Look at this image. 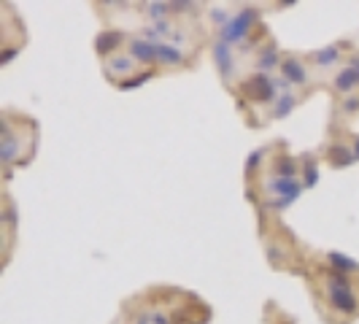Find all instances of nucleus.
I'll list each match as a JSON object with an SVG mask.
<instances>
[{
    "label": "nucleus",
    "mask_w": 359,
    "mask_h": 324,
    "mask_svg": "<svg viewBox=\"0 0 359 324\" xmlns=\"http://www.w3.org/2000/svg\"><path fill=\"white\" fill-rule=\"evenodd\" d=\"M97 57H100L106 79L119 90H133V87L144 84L146 79L157 76L127 52L125 30H103L97 36Z\"/></svg>",
    "instance_id": "f257e3e1"
},
{
    "label": "nucleus",
    "mask_w": 359,
    "mask_h": 324,
    "mask_svg": "<svg viewBox=\"0 0 359 324\" xmlns=\"http://www.w3.org/2000/svg\"><path fill=\"white\" fill-rule=\"evenodd\" d=\"M6 208H3V227H6V262L3 265H8V259H11V252H14V233H17V211H14V200L11 195L6 192Z\"/></svg>",
    "instance_id": "7ed1b4c3"
},
{
    "label": "nucleus",
    "mask_w": 359,
    "mask_h": 324,
    "mask_svg": "<svg viewBox=\"0 0 359 324\" xmlns=\"http://www.w3.org/2000/svg\"><path fill=\"white\" fill-rule=\"evenodd\" d=\"M38 149V122L17 108H3V162L6 176L11 168H27Z\"/></svg>",
    "instance_id": "f03ea898"
}]
</instances>
